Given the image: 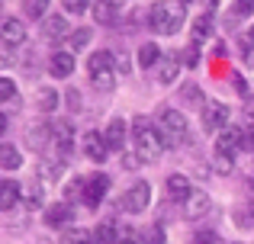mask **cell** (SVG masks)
I'll use <instances>...</instances> for the list:
<instances>
[{
    "mask_svg": "<svg viewBox=\"0 0 254 244\" xmlns=\"http://www.w3.org/2000/svg\"><path fill=\"white\" fill-rule=\"evenodd\" d=\"M251 190H254V177H251Z\"/></svg>",
    "mask_w": 254,
    "mask_h": 244,
    "instance_id": "7dc6e473",
    "label": "cell"
},
{
    "mask_svg": "<svg viewBox=\"0 0 254 244\" xmlns=\"http://www.w3.org/2000/svg\"><path fill=\"white\" fill-rule=\"evenodd\" d=\"M62 3H64V10H68V13L81 16V13L87 10V6H90V0H62Z\"/></svg>",
    "mask_w": 254,
    "mask_h": 244,
    "instance_id": "d590c367",
    "label": "cell"
},
{
    "mask_svg": "<svg viewBox=\"0 0 254 244\" xmlns=\"http://www.w3.org/2000/svg\"><path fill=\"white\" fill-rule=\"evenodd\" d=\"M64 32H68V19L58 16V13H55V16H49V19L42 23V36L52 39V42H55V39H62Z\"/></svg>",
    "mask_w": 254,
    "mask_h": 244,
    "instance_id": "d6986e66",
    "label": "cell"
},
{
    "mask_svg": "<svg viewBox=\"0 0 254 244\" xmlns=\"http://www.w3.org/2000/svg\"><path fill=\"white\" fill-rule=\"evenodd\" d=\"M184 19H187V10H184L180 0H161V3H155L148 10V26L158 36H174V32H180Z\"/></svg>",
    "mask_w": 254,
    "mask_h": 244,
    "instance_id": "7a4b0ae2",
    "label": "cell"
},
{
    "mask_svg": "<svg viewBox=\"0 0 254 244\" xmlns=\"http://www.w3.org/2000/svg\"><path fill=\"white\" fill-rule=\"evenodd\" d=\"M254 13V0H235V16H248Z\"/></svg>",
    "mask_w": 254,
    "mask_h": 244,
    "instance_id": "60d3db41",
    "label": "cell"
},
{
    "mask_svg": "<svg viewBox=\"0 0 254 244\" xmlns=\"http://www.w3.org/2000/svg\"><path fill=\"white\" fill-rule=\"evenodd\" d=\"M212 36V16L209 13H203V16L193 23V45H199L203 39H209Z\"/></svg>",
    "mask_w": 254,
    "mask_h": 244,
    "instance_id": "4316f807",
    "label": "cell"
},
{
    "mask_svg": "<svg viewBox=\"0 0 254 244\" xmlns=\"http://www.w3.org/2000/svg\"><path fill=\"white\" fill-rule=\"evenodd\" d=\"M116 232H119V225L116 222H100L97 228H93V244H116Z\"/></svg>",
    "mask_w": 254,
    "mask_h": 244,
    "instance_id": "7402d4cb",
    "label": "cell"
},
{
    "mask_svg": "<svg viewBox=\"0 0 254 244\" xmlns=\"http://www.w3.org/2000/svg\"><path fill=\"white\" fill-rule=\"evenodd\" d=\"M113 61H116L113 51H93L90 61H87V71H90V77L93 74H103V71H113Z\"/></svg>",
    "mask_w": 254,
    "mask_h": 244,
    "instance_id": "ac0fdd59",
    "label": "cell"
},
{
    "mask_svg": "<svg viewBox=\"0 0 254 244\" xmlns=\"http://www.w3.org/2000/svg\"><path fill=\"white\" fill-rule=\"evenodd\" d=\"M161 49H158L155 42H145L142 49H138V64H142V68H158V64H161Z\"/></svg>",
    "mask_w": 254,
    "mask_h": 244,
    "instance_id": "ffe728a7",
    "label": "cell"
},
{
    "mask_svg": "<svg viewBox=\"0 0 254 244\" xmlns=\"http://www.w3.org/2000/svg\"><path fill=\"white\" fill-rule=\"evenodd\" d=\"M0 100L10 103V106L16 103V84H13L10 77H0Z\"/></svg>",
    "mask_w": 254,
    "mask_h": 244,
    "instance_id": "d6a6232c",
    "label": "cell"
},
{
    "mask_svg": "<svg viewBox=\"0 0 254 244\" xmlns=\"http://www.w3.org/2000/svg\"><path fill=\"white\" fill-rule=\"evenodd\" d=\"M164 190H168V196L174 202H180V206L193 196V187H190V177L187 174H171L168 183H164Z\"/></svg>",
    "mask_w": 254,
    "mask_h": 244,
    "instance_id": "9c48e42d",
    "label": "cell"
},
{
    "mask_svg": "<svg viewBox=\"0 0 254 244\" xmlns=\"http://www.w3.org/2000/svg\"><path fill=\"white\" fill-rule=\"evenodd\" d=\"M23 10H26V19H42L45 10H49V0H26Z\"/></svg>",
    "mask_w": 254,
    "mask_h": 244,
    "instance_id": "f546056e",
    "label": "cell"
},
{
    "mask_svg": "<svg viewBox=\"0 0 254 244\" xmlns=\"http://www.w3.org/2000/svg\"><path fill=\"white\" fill-rule=\"evenodd\" d=\"M248 215H251V219H254V199L248 202Z\"/></svg>",
    "mask_w": 254,
    "mask_h": 244,
    "instance_id": "f6af8a7d",
    "label": "cell"
},
{
    "mask_svg": "<svg viewBox=\"0 0 254 244\" xmlns=\"http://www.w3.org/2000/svg\"><path fill=\"white\" fill-rule=\"evenodd\" d=\"M138 164H142V157H138L135 151H126V154H123V167H126V170H135Z\"/></svg>",
    "mask_w": 254,
    "mask_h": 244,
    "instance_id": "ab89813d",
    "label": "cell"
},
{
    "mask_svg": "<svg viewBox=\"0 0 254 244\" xmlns=\"http://www.w3.org/2000/svg\"><path fill=\"white\" fill-rule=\"evenodd\" d=\"M132 135H135V154L142 157V164H155L164 151V135L161 129H155L145 116H138L132 122Z\"/></svg>",
    "mask_w": 254,
    "mask_h": 244,
    "instance_id": "6da1fadb",
    "label": "cell"
},
{
    "mask_svg": "<svg viewBox=\"0 0 254 244\" xmlns=\"http://www.w3.org/2000/svg\"><path fill=\"white\" fill-rule=\"evenodd\" d=\"M232 244H242V241H232Z\"/></svg>",
    "mask_w": 254,
    "mask_h": 244,
    "instance_id": "681fc988",
    "label": "cell"
},
{
    "mask_svg": "<svg viewBox=\"0 0 254 244\" xmlns=\"http://www.w3.org/2000/svg\"><path fill=\"white\" fill-rule=\"evenodd\" d=\"M19 164H23V154H19L10 142H3V145H0V167H3V170H16Z\"/></svg>",
    "mask_w": 254,
    "mask_h": 244,
    "instance_id": "cb8c5ba5",
    "label": "cell"
},
{
    "mask_svg": "<svg viewBox=\"0 0 254 244\" xmlns=\"http://www.w3.org/2000/svg\"><path fill=\"white\" fill-rule=\"evenodd\" d=\"M0 36H3V42H6V45H19V42H26V26H23V19L6 16V19H3V26H0Z\"/></svg>",
    "mask_w": 254,
    "mask_h": 244,
    "instance_id": "7c38bea8",
    "label": "cell"
},
{
    "mask_svg": "<svg viewBox=\"0 0 254 244\" xmlns=\"http://www.w3.org/2000/svg\"><path fill=\"white\" fill-rule=\"evenodd\" d=\"M245 119L254 125V97H248V103H245Z\"/></svg>",
    "mask_w": 254,
    "mask_h": 244,
    "instance_id": "7bdbcfd3",
    "label": "cell"
},
{
    "mask_svg": "<svg viewBox=\"0 0 254 244\" xmlns=\"http://www.w3.org/2000/svg\"><path fill=\"white\" fill-rule=\"evenodd\" d=\"M110 3H113V6H119V3H126V0H110Z\"/></svg>",
    "mask_w": 254,
    "mask_h": 244,
    "instance_id": "bcb514c9",
    "label": "cell"
},
{
    "mask_svg": "<svg viewBox=\"0 0 254 244\" xmlns=\"http://www.w3.org/2000/svg\"><path fill=\"white\" fill-rule=\"evenodd\" d=\"M19 199H23V187H19V183H13V180L0 183V209H3V212H10Z\"/></svg>",
    "mask_w": 254,
    "mask_h": 244,
    "instance_id": "9a60e30c",
    "label": "cell"
},
{
    "mask_svg": "<svg viewBox=\"0 0 254 244\" xmlns=\"http://www.w3.org/2000/svg\"><path fill=\"white\" fill-rule=\"evenodd\" d=\"M49 71H52V77H71L74 74V55L71 51H55L49 58Z\"/></svg>",
    "mask_w": 254,
    "mask_h": 244,
    "instance_id": "4fadbf2b",
    "label": "cell"
},
{
    "mask_svg": "<svg viewBox=\"0 0 254 244\" xmlns=\"http://www.w3.org/2000/svg\"><path fill=\"white\" fill-rule=\"evenodd\" d=\"M93 19H97L100 26H113L116 23V6H113L110 0H97V3H93Z\"/></svg>",
    "mask_w": 254,
    "mask_h": 244,
    "instance_id": "603a6c76",
    "label": "cell"
},
{
    "mask_svg": "<svg viewBox=\"0 0 254 244\" xmlns=\"http://www.w3.org/2000/svg\"><path fill=\"white\" fill-rule=\"evenodd\" d=\"M64 97H68V109H71V113H81L84 100H81V94H77V87H71V90H68Z\"/></svg>",
    "mask_w": 254,
    "mask_h": 244,
    "instance_id": "74e56055",
    "label": "cell"
},
{
    "mask_svg": "<svg viewBox=\"0 0 254 244\" xmlns=\"http://www.w3.org/2000/svg\"><path fill=\"white\" fill-rule=\"evenodd\" d=\"M229 119H232V113H229V106H225V103H219V100H206L203 103V129L206 132H222V129H229Z\"/></svg>",
    "mask_w": 254,
    "mask_h": 244,
    "instance_id": "5b68a950",
    "label": "cell"
},
{
    "mask_svg": "<svg viewBox=\"0 0 254 244\" xmlns=\"http://www.w3.org/2000/svg\"><path fill=\"white\" fill-rule=\"evenodd\" d=\"M36 106H39V113H55L58 109V90L55 87H42L36 94Z\"/></svg>",
    "mask_w": 254,
    "mask_h": 244,
    "instance_id": "44dd1931",
    "label": "cell"
},
{
    "mask_svg": "<svg viewBox=\"0 0 254 244\" xmlns=\"http://www.w3.org/2000/svg\"><path fill=\"white\" fill-rule=\"evenodd\" d=\"M90 39H93V29H87V26H81V29H74V32H68V51L74 55V51H81L90 45Z\"/></svg>",
    "mask_w": 254,
    "mask_h": 244,
    "instance_id": "d4e9b609",
    "label": "cell"
},
{
    "mask_svg": "<svg viewBox=\"0 0 254 244\" xmlns=\"http://www.w3.org/2000/svg\"><path fill=\"white\" fill-rule=\"evenodd\" d=\"M148 202H151V187L145 180H135L129 190L123 193V209L129 215H138V212H145L148 209Z\"/></svg>",
    "mask_w": 254,
    "mask_h": 244,
    "instance_id": "277c9868",
    "label": "cell"
},
{
    "mask_svg": "<svg viewBox=\"0 0 254 244\" xmlns=\"http://www.w3.org/2000/svg\"><path fill=\"white\" fill-rule=\"evenodd\" d=\"M184 64H187V68H196V64H199V45H187Z\"/></svg>",
    "mask_w": 254,
    "mask_h": 244,
    "instance_id": "8d00e7d4",
    "label": "cell"
},
{
    "mask_svg": "<svg viewBox=\"0 0 254 244\" xmlns=\"http://www.w3.org/2000/svg\"><path fill=\"white\" fill-rule=\"evenodd\" d=\"M138 238H142V235H138L135 228L119 225V232H116V244H138Z\"/></svg>",
    "mask_w": 254,
    "mask_h": 244,
    "instance_id": "836d02e7",
    "label": "cell"
},
{
    "mask_svg": "<svg viewBox=\"0 0 254 244\" xmlns=\"http://www.w3.org/2000/svg\"><path fill=\"white\" fill-rule=\"evenodd\" d=\"M209 196L203 193V190H193V196L184 202V219H190V222H196V219H203L206 212H209Z\"/></svg>",
    "mask_w": 254,
    "mask_h": 244,
    "instance_id": "30bf717a",
    "label": "cell"
},
{
    "mask_svg": "<svg viewBox=\"0 0 254 244\" xmlns=\"http://www.w3.org/2000/svg\"><path fill=\"white\" fill-rule=\"evenodd\" d=\"M180 3H190V0H180Z\"/></svg>",
    "mask_w": 254,
    "mask_h": 244,
    "instance_id": "c3c4849f",
    "label": "cell"
},
{
    "mask_svg": "<svg viewBox=\"0 0 254 244\" xmlns=\"http://www.w3.org/2000/svg\"><path fill=\"white\" fill-rule=\"evenodd\" d=\"M106 145H110V151H123L126 148V119H110L106 125Z\"/></svg>",
    "mask_w": 254,
    "mask_h": 244,
    "instance_id": "5bb4252c",
    "label": "cell"
},
{
    "mask_svg": "<svg viewBox=\"0 0 254 244\" xmlns=\"http://www.w3.org/2000/svg\"><path fill=\"white\" fill-rule=\"evenodd\" d=\"M158 81L161 84H174L180 77V58L177 55H168V58H161V64H158Z\"/></svg>",
    "mask_w": 254,
    "mask_h": 244,
    "instance_id": "e0dca14e",
    "label": "cell"
},
{
    "mask_svg": "<svg viewBox=\"0 0 254 244\" xmlns=\"http://www.w3.org/2000/svg\"><path fill=\"white\" fill-rule=\"evenodd\" d=\"M180 94H184V103H199V87L196 84H184Z\"/></svg>",
    "mask_w": 254,
    "mask_h": 244,
    "instance_id": "f35d334b",
    "label": "cell"
},
{
    "mask_svg": "<svg viewBox=\"0 0 254 244\" xmlns=\"http://www.w3.org/2000/svg\"><path fill=\"white\" fill-rule=\"evenodd\" d=\"M245 132L238 129V125H229V129H222L219 132V138H216V151H222V154H232L235 157V151L238 148H245Z\"/></svg>",
    "mask_w": 254,
    "mask_h": 244,
    "instance_id": "52a82bcc",
    "label": "cell"
},
{
    "mask_svg": "<svg viewBox=\"0 0 254 244\" xmlns=\"http://www.w3.org/2000/svg\"><path fill=\"white\" fill-rule=\"evenodd\" d=\"M62 170H64V161H58V157H42L39 161V183H55L58 177H62Z\"/></svg>",
    "mask_w": 254,
    "mask_h": 244,
    "instance_id": "2e32d148",
    "label": "cell"
},
{
    "mask_svg": "<svg viewBox=\"0 0 254 244\" xmlns=\"http://www.w3.org/2000/svg\"><path fill=\"white\" fill-rule=\"evenodd\" d=\"M81 148H84V154L90 157V161H97V164H103L106 154H110L106 135H100V132H87V135L81 138Z\"/></svg>",
    "mask_w": 254,
    "mask_h": 244,
    "instance_id": "ba28073f",
    "label": "cell"
},
{
    "mask_svg": "<svg viewBox=\"0 0 254 244\" xmlns=\"http://www.w3.org/2000/svg\"><path fill=\"white\" fill-rule=\"evenodd\" d=\"M245 45H248V49H254V26L248 29V36H245Z\"/></svg>",
    "mask_w": 254,
    "mask_h": 244,
    "instance_id": "ee69618b",
    "label": "cell"
},
{
    "mask_svg": "<svg viewBox=\"0 0 254 244\" xmlns=\"http://www.w3.org/2000/svg\"><path fill=\"white\" fill-rule=\"evenodd\" d=\"M23 202L26 209H42V183H26L23 187Z\"/></svg>",
    "mask_w": 254,
    "mask_h": 244,
    "instance_id": "484cf974",
    "label": "cell"
},
{
    "mask_svg": "<svg viewBox=\"0 0 254 244\" xmlns=\"http://www.w3.org/2000/svg\"><path fill=\"white\" fill-rule=\"evenodd\" d=\"M106 193H110V177L106 174H90L87 177V190H84V206L97 209Z\"/></svg>",
    "mask_w": 254,
    "mask_h": 244,
    "instance_id": "8992f818",
    "label": "cell"
},
{
    "mask_svg": "<svg viewBox=\"0 0 254 244\" xmlns=\"http://www.w3.org/2000/svg\"><path fill=\"white\" fill-rule=\"evenodd\" d=\"M168 235H164V225H148L142 232V244H164Z\"/></svg>",
    "mask_w": 254,
    "mask_h": 244,
    "instance_id": "4dcf8cb0",
    "label": "cell"
},
{
    "mask_svg": "<svg viewBox=\"0 0 254 244\" xmlns=\"http://www.w3.org/2000/svg\"><path fill=\"white\" fill-rule=\"evenodd\" d=\"M216 241H219V235L212 228H203V232L193 235V244H216Z\"/></svg>",
    "mask_w": 254,
    "mask_h": 244,
    "instance_id": "e575fe53",
    "label": "cell"
},
{
    "mask_svg": "<svg viewBox=\"0 0 254 244\" xmlns=\"http://www.w3.org/2000/svg\"><path fill=\"white\" fill-rule=\"evenodd\" d=\"M232 84H235V90H238L242 97H248V84L242 81V74H232Z\"/></svg>",
    "mask_w": 254,
    "mask_h": 244,
    "instance_id": "b9f144b4",
    "label": "cell"
},
{
    "mask_svg": "<svg viewBox=\"0 0 254 244\" xmlns=\"http://www.w3.org/2000/svg\"><path fill=\"white\" fill-rule=\"evenodd\" d=\"M90 81H93V87H97V90L110 94V90H113V84H116V74H113V71H103V74H93Z\"/></svg>",
    "mask_w": 254,
    "mask_h": 244,
    "instance_id": "1f68e13d",
    "label": "cell"
},
{
    "mask_svg": "<svg viewBox=\"0 0 254 244\" xmlns=\"http://www.w3.org/2000/svg\"><path fill=\"white\" fill-rule=\"evenodd\" d=\"M71 215H74L71 202H55V206L45 209V225H49V228H62V225L71 222Z\"/></svg>",
    "mask_w": 254,
    "mask_h": 244,
    "instance_id": "8fae6325",
    "label": "cell"
},
{
    "mask_svg": "<svg viewBox=\"0 0 254 244\" xmlns=\"http://www.w3.org/2000/svg\"><path fill=\"white\" fill-rule=\"evenodd\" d=\"M62 244H93V232H84V228H68L62 235Z\"/></svg>",
    "mask_w": 254,
    "mask_h": 244,
    "instance_id": "83f0119b",
    "label": "cell"
},
{
    "mask_svg": "<svg viewBox=\"0 0 254 244\" xmlns=\"http://www.w3.org/2000/svg\"><path fill=\"white\" fill-rule=\"evenodd\" d=\"M158 129H161V135H164V145H180L187 138V116L180 113V109H161Z\"/></svg>",
    "mask_w": 254,
    "mask_h": 244,
    "instance_id": "3957f363",
    "label": "cell"
},
{
    "mask_svg": "<svg viewBox=\"0 0 254 244\" xmlns=\"http://www.w3.org/2000/svg\"><path fill=\"white\" fill-rule=\"evenodd\" d=\"M212 170H216V174H232V170H235V157L216 151V157H212Z\"/></svg>",
    "mask_w": 254,
    "mask_h": 244,
    "instance_id": "f1b7e54d",
    "label": "cell"
}]
</instances>
